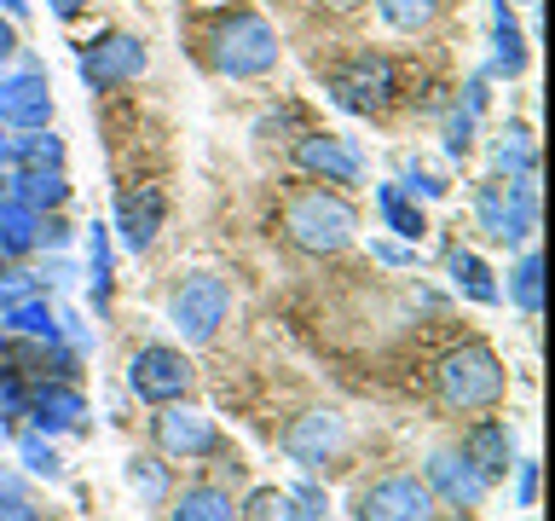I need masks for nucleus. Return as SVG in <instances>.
I'll return each instance as SVG.
<instances>
[{
  "mask_svg": "<svg viewBox=\"0 0 555 521\" xmlns=\"http://www.w3.org/2000/svg\"><path fill=\"white\" fill-rule=\"evenodd\" d=\"M24 411H29V382L17 371H0V429L17 423Z\"/></svg>",
  "mask_w": 555,
  "mask_h": 521,
  "instance_id": "nucleus-34",
  "label": "nucleus"
},
{
  "mask_svg": "<svg viewBox=\"0 0 555 521\" xmlns=\"http://www.w3.org/2000/svg\"><path fill=\"white\" fill-rule=\"evenodd\" d=\"M520 69H527V35H520L509 7L498 0V12H492V76H520Z\"/></svg>",
  "mask_w": 555,
  "mask_h": 521,
  "instance_id": "nucleus-23",
  "label": "nucleus"
},
{
  "mask_svg": "<svg viewBox=\"0 0 555 521\" xmlns=\"http://www.w3.org/2000/svg\"><path fill=\"white\" fill-rule=\"evenodd\" d=\"M208 64L232 81H255L278 64V35L260 12H220L215 29H208Z\"/></svg>",
  "mask_w": 555,
  "mask_h": 521,
  "instance_id": "nucleus-1",
  "label": "nucleus"
},
{
  "mask_svg": "<svg viewBox=\"0 0 555 521\" xmlns=\"http://www.w3.org/2000/svg\"><path fill=\"white\" fill-rule=\"evenodd\" d=\"M509 302L527 313V319H538V307H544V255L532 250H520V260H515V272H509Z\"/></svg>",
  "mask_w": 555,
  "mask_h": 521,
  "instance_id": "nucleus-25",
  "label": "nucleus"
},
{
  "mask_svg": "<svg viewBox=\"0 0 555 521\" xmlns=\"http://www.w3.org/2000/svg\"><path fill=\"white\" fill-rule=\"evenodd\" d=\"M128 486L145 504H163L168 498V475H163V463H156V458H128Z\"/></svg>",
  "mask_w": 555,
  "mask_h": 521,
  "instance_id": "nucleus-33",
  "label": "nucleus"
},
{
  "mask_svg": "<svg viewBox=\"0 0 555 521\" xmlns=\"http://www.w3.org/2000/svg\"><path fill=\"white\" fill-rule=\"evenodd\" d=\"M515 504H520V510H532V504H538V463L532 458L515 463Z\"/></svg>",
  "mask_w": 555,
  "mask_h": 521,
  "instance_id": "nucleus-37",
  "label": "nucleus"
},
{
  "mask_svg": "<svg viewBox=\"0 0 555 521\" xmlns=\"http://www.w3.org/2000/svg\"><path fill=\"white\" fill-rule=\"evenodd\" d=\"M446 0H376V12H382V24L399 29V35H416V29H428L434 17H440Z\"/></svg>",
  "mask_w": 555,
  "mask_h": 521,
  "instance_id": "nucleus-29",
  "label": "nucleus"
},
{
  "mask_svg": "<svg viewBox=\"0 0 555 521\" xmlns=\"http://www.w3.org/2000/svg\"><path fill=\"white\" fill-rule=\"evenodd\" d=\"M289 498L301 504V516H307V521L330 516V498H324V493H319V486H312V481H295V486H289Z\"/></svg>",
  "mask_w": 555,
  "mask_h": 521,
  "instance_id": "nucleus-36",
  "label": "nucleus"
},
{
  "mask_svg": "<svg viewBox=\"0 0 555 521\" xmlns=\"http://www.w3.org/2000/svg\"><path fill=\"white\" fill-rule=\"evenodd\" d=\"M243 521H307V516H301V504H295L289 493L260 486V493H249V504H243Z\"/></svg>",
  "mask_w": 555,
  "mask_h": 521,
  "instance_id": "nucleus-31",
  "label": "nucleus"
},
{
  "mask_svg": "<svg viewBox=\"0 0 555 521\" xmlns=\"http://www.w3.org/2000/svg\"><path fill=\"white\" fill-rule=\"evenodd\" d=\"M376 250V260H388V267H411L416 260V250H399V243H371Z\"/></svg>",
  "mask_w": 555,
  "mask_h": 521,
  "instance_id": "nucleus-39",
  "label": "nucleus"
},
{
  "mask_svg": "<svg viewBox=\"0 0 555 521\" xmlns=\"http://www.w3.org/2000/svg\"><path fill=\"white\" fill-rule=\"evenodd\" d=\"M24 295H41V284H35L29 272H0V313H7V307H17Z\"/></svg>",
  "mask_w": 555,
  "mask_h": 521,
  "instance_id": "nucleus-35",
  "label": "nucleus"
},
{
  "mask_svg": "<svg viewBox=\"0 0 555 521\" xmlns=\"http://www.w3.org/2000/svg\"><path fill=\"white\" fill-rule=\"evenodd\" d=\"M353 521H434V493L416 475H382L353 498Z\"/></svg>",
  "mask_w": 555,
  "mask_h": 521,
  "instance_id": "nucleus-9",
  "label": "nucleus"
},
{
  "mask_svg": "<svg viewBox=\"0 0 555 521\" xmlns=\"http://www.w3.org/2000/svg\"><path fill=\"white\" fill-rule=\"evenodd\" d=\"M503 7H515V0H503Z\"/></svg>",
  "mask_w": 555,
  "mask_h": 521,
  "instance_id": "nucleus-47",
  "label": "nucleus"
},
{
  "mask_svg": "<svg viewBox=\"0 0 555 521\" xmlns=\"http://www.w3.org/2000/svg\"><path fill=\"white\" fill-rule=\"evenodd\" d=\"M12 198V168H0V203Z\"/></svg>",
  "mask_w": 555,
  "mask_h": 521,
  "instance_id": "nucleus-44",
  "label": "nucleus"
},
{
  "mask_svg": "<svg viewBox=\"0 0 555 521\" xmlns=\"http://www.w3.org/2000/svg\"><path fill=\"white\" fill-rule=\"evenodd\" d=\"M12 198L47 215V208H59L69 198V180L64 168H12Z\"/></svg>",
  "mask_w": 555,
  "mask_h": 521,
  "instance_id": "nucleus-21",
  "label": "nucleus"
},
{
  "mask_svg": "<svg viewBox=\"0 0 555 521\" xmlns=\"http://www.w3.org/2000/svg\"><path fill=\"white\" fill-rule=\"evenodd\" d=\"M446 272H451V284H457L468 302H480V307H492L498 295H503L492 284V267H486L475 250H463V243H451V250H446Z\"/></svg>",
  "mask_w": 555,
  "mask_h": 521,
  "instance_id": "nucleus-19",
  "label": "nucleus"
},
{
  "mask_svg": "<svg viewBox=\"0 0 555 521\" xmlns=\"http://www.w3.org/2000/svg\"><path fill=\"white\" fill-rule=\"evenodd\" d=\"M295 163L307 174H319L324 186H359L364 180V156L341 134H301L295 139Z\"/></svg>",
  "mask_w": 555,
  "mask_h": 521,
  "instance_id": "nucleus-10",
  "label": "nucleus"
},
{
  "mask_svg": "<svg viewBox=\"0 0 555 521\" xmlns=\"http://www.w3.org/2000/svg\"><path fill=\"white\" fill-rule=\"evenodd\" d=\"M399 93V76H393V59L388 52H353L336 76H330V99L341 104V111H353V116H376V111H388V99Z\"/></svg>",
  "mask_w": 555,
  "mask_h": 521,
  "instance_id": "nucleus-6",
  "label": "nucleus"
},
{
  "mask_svg": "<svg viewBox=\"0 0 555 521\" xmlns=\"http://www.w3.org/2000/svg\"><path fill=\"white\" fill-rule=\"evenodd\" d=\"M35 417V434H64V429H81L87 417V394L76 389L69 377H52L41 389H29V411Z\"/></svg>",
  "mask_w": 555,
  "mask_h": 521,
  "instance_id": "nucleus-14",
  "label": "nucleus"
},
{
  "mask_svg": "<svg viewBox=\"0 0 555 521\" xmlns=\"http://www.w3.org/2000/svg\"><path fill=\"white\" fill-rule=\"evenodd\" d=\"M376 215L388 220V232H399L405 243H416V238L428 232V220H423V208H416V198H411L405 186H393V180L376 186Z\"/></svg>",
  "mask_w": 555,
  "mask_h": 521,
  "instance_id": "nucleus-22",
  "label": "nucleus"
},
{
  "mask_svg": "<svg viewBox=\"0 0 555 521\" xmlns=\"http://www.w3.org/2000/svg\"><path fill=\"white\" fill-rule=\"evenodd\" d=\"M428 493H440L446 504H451V510H480V504H486V493H492V481H486L480 475V469L475 463H468L463 458V452H434V458H428Z\"/></svg>",
  "mask_w": 555,
  "mask_h": 521,
  "instance_id": "nucleus-13",
  "label": "nucleus"
},
{
  "mask_svg": "<svg viewBox=\"0 0 555 521\" xmlns=\"http://www.w3.org/2000/svg\"><path fill=\"white\" fill-rule=\"evenodd\" d=\"M128 389L145 399V406H173L185 389H191V359L180 354V347H139V354L128 359Z\"/></svg>",
  "mask_w": 555,
  "mask_h": 521,
  "instance_id": "nucleus-8",
  "label": "nucleus"
},
{
  "mask_svg": "<svg viewBox=\"0 0 555 521\" xmlns=\"http://www.w3.org/2000/svg\"><path fill=\"white\" fill-rule=\"evenodd\" d=\"M47 7H52V17H76V12L93 7V0H47Z\"/></svg>",
  "mask_w": 555,
  "mask_h": 521,
  "instance_id": "nucleus-40",
  "label": "nucleus"
},
{
  "mask_svg": "<svg viewBox=\"0 0 555 521\" xmlns=\"http://www.w3.org/2000/svg\"><path fill=\"white\" fill-rule=\"evenodd\" d=\"M463 458L475 463L486 481L509 475V469H515V429L498 423V417H480V423L463 434Z\"/></svg>",
  "mask_w": 555,
  "mask_h": 521,
  "instance_id": "nucleus-17",
  "label": "nucleus"
},
{
  "mask_svg": "<svg viewBox=\"0 0 555 521\" xmlns=\"http://www.w3.org/2000/svg\"><path fill=\"white\" fill-rule=\"evenodd\" d=\"M87 278H93V307H111V226H87Z\"/></svg>",
  "mask_w": 555,
  "mask_h": 521,
  "instance_id": "nucleus-27",
  "label": "nucleus"
},
{
  "mask_svg": "<svg viewBox=\"0 0 555 521\" xmlns=\"http://www.w3.org/2000/svg\"><path fill=\"white\" fill-rule=\"evenodd\" d=\"M324 7H330V12H359L364 0H324Z\"/></svg>",
  "mask_w": 555,
  "mask_h": 521,
  "instance_id": "nucleus-43",
  "label": "nucleus"
},
{
  "mask_svg": "<svg viewBox=\"0 0 555 521\" xmlns=\"http://www.w3.org/2000/svg\"><path fill=\"white\" fill-rule=\"evenodd\" d=\"M7 342H12V330H7V325H0V359H7Z\"/></svg>",
  "mask_w": 555,
  "mask_h": 521,
  "instance_id": "nucleus-46",
  "label": "nucleus"
},
{
  "mask_svg": "<svg viewBox=\"0 0 555 521\" xmlns=\"http://www.w3.org/2000/svg\"><path fill=\"white\" fill-rule=\"evenodd\" d=\"M475 226L492 243H532L538 232V191L532 180H503V174H492V180L475 186Z\"/></svg>",
  "mask_w": 555,
  "mask_h": 521,
  "instance_id": "nucleus-3",
  "label": "nucleus"
},
{
  "mask_svg": "<svg viewBox=\"0 0 555 521\" xmlns=\"http://www.w3.org/2000/svg\"><path fill=\"white\" fill-rule=\"evenodd\" d=\"M503 359L486 342H463L457 354L440 359V399L451 411H486L503 399Z\"/></svg>",
  "mask_w": 555,
  "mask_h": 521,
  "instance_id": "nucleus-4",
  "label": "nucleus"
},
{
  "mask_svg": "<svg viewBox=\"0 0 555 521\" xmlns=\"http://www.w3.org/2000/svg\"><path fill=\"white\" fill-rule=\"evenodd\" d=\"M0 122L17 128V134L47 128V122H52V81L35 64L17 69V76H0Z\"/></svg>",
  "mask_w": 555,
  "mask_h": 521,
  "instance_id": "nucleus-11",
  "label": "nucleus"
},
{
  "mask_svg": "<svg viewBox=\"0 0 555 521\" xmlns=\"http://www.w3.org/2000/svg\"><path fill=\"white\" fill-rule=\"evenodd\" d=\"M12 52V24H0V59Z\"/></svg>",
  "mask_w": 555,
  "mask_h": 521,
  "instance_id": "nucleus-45",
  "label": "nucleus"
},
{
  "mask_svg": "<svg viewBox=\"0 0 555 521\" xmlns=\"http://www.w3.org/2000/svg\"><path fill=\"white\" fill-rule=\"evenodd\" d=\"M17 458H24L29 475H41V481H59L64 475V463H59V452H52V441H41V434H17Z\"/></svg>",
  "mask_w": 555,
  "mask_h": 521,
  "instance_id": "nucleus-32",
  "label": "nucleus"
},
{
  "mask_svg": "<svg viewBox=\"0 0 555 521\" xmlns=\"http://www.w3.org/2000/svg\"><path fill=\"white\" fill-rule=\"evenodd\" d=\"M411 198H416V191H423V198H446V180H440V174H428L423 163H411Z\"/></svg>",
  "mask_w": 555,
  "mask_h": 521,
  "instance_id": "nucleus-38",
  "label": "nucleus"
},
{
  "mask_svg": "<svg viewBox=\"0 0 555 521\" xmlns=\"http://www.w3.org/2000/svg\"><path fill=\"white\" fill-rule=\"evenodd\" d=\"M0 12H7L12 24H24V17H29V7H24V0H0Z\"/></svg>",
  "mask_w": 555,
  "mask_h": 521,
  "instance_id": "nucleus-41",
  "label": "nucleus"
},
{
  "mask_svg": "<svg viewBox=\"0 0 555 521\" xmlns=\"http://www.w3.org/2000/svg\"><path fill=\"white\" fill-rule=\"evenodd\" d=\"M278 446H284L301 469L324 463L330 452L341 446V417H336V411H307V417H295V423L278 434Z\"/></svg>",
  "mask_w": 555,
  "mask_h": 521,
  "instance_id": "nucleus-16",
  "label": "nucleus"
},
{
  "mask_svg": "<svg viewBox=\"0 0 555 521\" xmlns=\"http://www.w3.org/2000/svg\"><path fill=\"white\" fill-rule=\"evenodd\" d=\"M156 441H163L168 458H215L220 452V429L215 417L191 411V406H163V417H156Z\"/></svg>",
  "mask_w": 555,
  "mask_h": 521,
  "instance_id": "nucleus-12",
  "label": "nucleus"
},
{
  "mask_svg": "<svg viewBox=\"0 0 555 521\" xmlns=\"http://www.w3.org/2000/svg\"><path fill=\"white\" fill-rule=\"evenodd\" d=\"M225 313H232V290L215 272H185L180 284L168 290V325L180 330L185 342H215Z\"/></svg>",
  "mask_w": 555,
  "mask_h": 521,
  "instance_id": "nucleus-5",
  "label": "nucleus"
},
{
  "mask_svg": "<svg viewBox=\"0 0 555 521\" xmlns=\"http://www.w3.org/2000/svg\"><path fill=\"white\" fill-rule=\"evenodd\" d=\"M480 111H486V76L468 81V87H463V104L446 116V156H468V151H475Z\"/></svg>",
  "mask_w": 555,
  "mask_h": 521,
  "instance_id": "nucleus-20",
  "label": "nucleus"
},
{
  "mask_svg": "<svg viewBox=\"0 0 555 521\" xmlns=\"http://www.w3.org/2000/svg\"><path fill=\"white\" fill-rule=\"evenodd\" d=\"M12 168H64V139L29 128L24 139H12Z\"/></svg>",
  "mask_w": 555,
  "mask_h": 521,
  "instance_id": "nucleus-28",
  "label": "nucleus"
},
{
  "mask_svg": "<svg viewBox=\"0 0 555 521\" xmlns=\"http://www.w3.org/2000/svg\"><path fill=\"white\" fill-rule=\"evenodd\" d=\"M0 325H7L12 336H29V342H64L59 336V313H52L41 295H24L17 307H7V313H0Z\"/></svg>",
  "mask_w": 555,
  "mask_h": 521,
  "instance_id": "nucleus-24",
  "label": "nucleus"
},
{
  "mask_svg": "<svg viewBox=\"0 0 555 521\" xmlns=\"http://www.w3.org/2000/svg\"><path fill=\"white\" fill-rule=\"evenodd\" d=\"M492 174H503V180H538V145H532V128L509 122V128L498 134V145H492Z\"/></svg>",
  "mask_w": 555,
  "mask_h": 521,
  "instance_id": "nucleus-18",
  "label": "nucleus"
},
{
  "mask_svg": "<svg viewBox=\"0 0 555 521\" xmlns=\"http://www.w3.org/2000/svg\"><path fill=\"white\" fill-rule=\"evenodd\" d=\"M0 521H41V510H35V493H29V481L17 475L12 463H0Z\"/></svg>",
  "mask_w": 555,
  "mask_h": 521,
  "instance_id": "nucleus-30",
  "label": "nucleus"
},
{
  "mask_svg": "<svg viewBox=\"0 0 555 521\" xmlns=\"http://www.w3.org/2000/svg\"><path fill=\"white\" fill-rule=\"evenodd\" d=\"M284 226H289V238L301 243V250H312V255H336V250H347V243H353L359 215H353V203H347L341 191L312 186V191H301V198L289 203Z\"/></svg>",
  "mask_w": 555,
  "mask_h": 521,
  "instance_id": "nucleus-2",
  "label": "nucleus"
},
{
  "mask_svg": "<svg viewBox=\"0 0 555 521\" xmlns=\"http://www.w3.org/2000/svg\"><path fill=\"white\" fill-rule=\"evenodd\" d=\"M173 521H237V504L220 486H185V498L173 504Z\"/></svg>",
  "mask_w": 555,
  "mask_h": 521,
  "instance_id": "nucleus-26",
  "label": "nucleus"
},
{
  "mask_svg": "<svg viewBox=\"0 0 555 521\" xmlns=\"http://www.w3.org/2000/svg\"><path fill=\"white\" fill-rule=\"evenodd\" d=\"M12 128H7V122H0V168H12V139H7Z\"/></svg>",
  "mask_w": 555,
  "mask_h": 521,
  "instance_id": "nucleus-42",
  "label": "nucleus"
},
{
  "mask_svg": "<svg viewBox=\"0 0 555 521\" xmlns=\"http://www.w3.org/2000/svg\"><path fill=\"white\" fill-rule=\"evenodd\" d=\"M145 64H151V52L139 35H99V41H87L76 52V69H81V81L93 87V93H111V87H128L145 76Z\"/></svg>",
  "mask_w": 555,
  "mask_h": 521,
  "instance_id": "nucleus-7",
  "label": "nucleus"
},
{
  "mask_svg": "<svg viewBox=\"0 0 555 521\" xmlns=\"http://www.w3.org/2000/svg\"><path fill=\"white\" fill-rule=\"evenodd\" d=\"M163 215H168V203H163V191L156 186H139V191H121V203H116V232L121 243H128L133 255H145L156 232H163Z\"/></svg>",
  "mask_w": 555,
  "mask_h": 521,
  "instance_id": "nucleus-15",
  "label": "nucleus"
}]
</instances>
